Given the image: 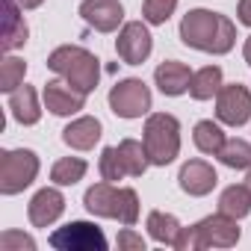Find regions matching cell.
Wrapping results in <instances>:
<instances>
[{"label": "cell", "instance_id": "31", "mask_svg": "<svg viewBox=\"0 0 251 251\" xmlns=\"http://www.w3.org/2000/svg\"><path fill=\"white\" fill-rule=\"evenodd\" d=\"M118 248L121 251H145V239H142V233H136V230H130L127 225H124V230L118 233Z\"/></svg>", "mask_w": 251, "mask_h": 251}, {"label": "cell", "instance_id": "29", "mask_svg": "<svg viewBox=\"0 0 251 251\" xmlns=\"http://www.w3.org/2000/svg\"><path fill=\"white\" fill-rule=\"evenodd\" d=\"M0 248L3 251H36V239L30 233H21V230H3L0 233Z\"/></svg>", "mask_w": 251, "mask_h": 251}, {"label": "cell", "instance_id": "13", "mask_svg": "<svg viewBox=\"0 0 251 251\" xmlns=\"http://www.w3.org/2000/svg\"><path fill=\"white\" fill-rule=\"evenodd\" d=\"M198 230H201V239H204V248H233L242 236L239 230V219L233 216H225V213H213L201 222H195Z\"/></svg>", "mask_w": 251, "mask_h": 251}, {"label": "cell", "instance_id": "16", "mask_svg": "<svg viewBox=\"0 0 251 251\" xmlns=\"http://www.w3.org/2000/svg\"><path fill=\"white\" fill-rule=\"evenodd\" d=\"M192 74H195V71H189L186 62L166 59V62L157 65V71H154V83H157V89H160L166 98H180V95L189 92Z\"/></svg>", "mask_w": 251, "mask_h": 251}, {"label": "cell", "instance_id": "6", "mask_svg": "<svg viewBox=\"0 0 251 251\" xmlns=\"http://www.w3.org/2000/svg\"><path fill=\"white\" fill-rule=\"evenodd\" d=\"M109 109L118 115V118H142V115H151V103H154V95L151 89L145 86V80L139 77H127V80H118L112 89H109Z\"/></svg>", "mask_w": 251, "mask_h": 251}, {"label": "cell", "instance_id": "28", "mask_svg": "<svg viewBox=\"0 0 251 251\" xmlns=\"http://www.w3.org/2000/svg\"><path fill=\"white\" fill-rule=\"evenodd\" d=\"M98 172H100V180H109V183L127 177V169H124V160H121V154H118V145H115V148H103V151H100Z\"/></svg>", "mask_w": 251, "mask_h": 251}, {"label": "cell", "instance_id": "20", "mask_svg": "<svg viewBox=\"0 0 251 251\" xmlns=\"http://www.w3.org/2000/svg\"><path fill=\"white\" fill-rule=\"evenodd\" d=\"M225 130H222V121H213V118H204V121H198L195 127H192V142H195V148L201 151V154H207V157H216L219 151H222V145H225Z\"/></svg>", "mask_w": 251, "mask_h": 251}, {"label": "cell", "instance_id": "12", "mask_svg": "<svg viewBox=\"0 0 251 251\" xmlns=\"http://www.w3.org/2000/svg\"><path fill=\"white\" fill-rule=\"evenodd\" d=\"M80 18L98 33H115L124 27V6L121 0H83Z\"/></svg>", "mask_w": 251, "mask_h": 251}, {"label": "cell", "instance_id": "34", "mask_svg": "<svg viewBox=\"0 0 251 251\" xmlns=\"http://www.w3.org/2000/svg\"><path fill=\"white\" fill-rule=\"evenodd\" d=\"M18 3H21L24 9H39V6L45 3V0H18Z\"/></svg>", "mask_w": 251, "mask_h": 251}, {"label": "cell", "instance_id": "30", "mask_svg": "<svg viewBox=\"0 0 251 251\" xmlns=\"http://www.w3.org/2000/svg\"><path fill=\"white\" fill-rule=\"evenodd\" d=\"M175 251H204V239H201V230L198 225H189V227H180L175 245Z\"/></svg>", "mask_w": 251, "mask_h": 251}, {"label": "cell", "instance_id": "25", "mask_svg": "<svg viewBox=\"0 0 251 251\" xmlns=\"http://www.w3.org/2000/svg\"><path fill=\"white\" fill-rule=\"evenodd\" d=\"M219 157V163L222 166H227V169H251V142H245V139H225V145H222V151L216 154Z\"/></svg>", "mask_w": 251, "mask_h": 251}, {"label": "cell", "instance_id": "2", "mask_svg": "<svg viewBox=\"0 0 251 251\" xmlns=\"http://www.w3.org/2000/svg\"><path fill=\"white\" fill-rule=\"evenodd\" d=\"M83 207L98 219H115L121 225L133 227L139 222V195L130 186H115L109 180H100L86 189Z\"/></svg>", "mask_w": 251, "mask_h": 251}, {"label": "cell", "instance_id": "11", "mask_svg": "<svg viewBox=\"0 0 251 251\" xmlns=\"http://www.w3.org/2000/svg\"><path fill=\"white\" fill-rule=\"evenodd\" d=\"M62 213H65V195H62V186H56V183L39 189L27 207V219L33 227H50L53 222H59Z\"/></svg>", "mask_w": 251, "mask_h": 251}, {"label": "cell", "instance_id": "8", "mask_svg": "<svg viewBox=\"0 0 251 251\" xmlns=\"http://www.w3.org/2000/svg\"><path fill=\"white\" fill-rule=\"evenodd\" d=\"M154 50V36L145 21H127L118 30L115 39V53L124 65H142Z\"/></svg>", "mask_w": 251, "mask_h": 251}, {"label": "cell", "instance_id": "1", "mask_svg": "<svg viewBox=\"0 0 251 251\" xmlns=\"http://www.w3.org/2000/svg\"><path fill=\"white\" fill-rule=\"evenodd\" d=\"M177 36L192 50L213 53V56H225L236 45V24L227 15H219L213 9H201L198 6V9H189L180 18Z\"/></svg>", "mask_w": 251, "mask_h": 251}, {"label": "cell", "instance_id": "3", "mask_svg": "<svg viewBox=\"0 0 251 251\" xmlns=\"http://www.w3.org/2000/svg\"><path fill=\"white\" fill-rule=\"evenodd\" d=\"M48 68L86 95H92L100 80V59L80 45H59L56 50H50Z\"/></svg>", "mask_w": 251, "mask_h": 251}, {"label": "cell", "instance_id": "24", "mask_svg": "<svg viewBox=\"0 0 251 251\" xmlns=\"http://www.w3.org/2000/svg\"><path fill=\"white\" fill-rule=\"evenodd\" d=\"M86 172H89V163L83 157H62L50 166V180L56 186H74L86 177Z\"/></svg>", "mask_w": 251, "mask_h": 251}, {"label": "cell", "instance_id": "23", "mask_svg": "<svg viewBox=\"0 0 251 251\" xmlns=\"http://www.w3.org/2000/svg\"><path fill=\"white\" fill-rule=\"evenodd\" d=\"M118 154L124 160L127 177H142L148 172V166H151L148 151H145V142H139V139H121L118 142Z\"/></svg>", "mask_w": 251, "mask_h": 251}, {"label": "cell", "instance_id": "33", "mask_svg": "<svg viewBox=\"0 0 251 251\" xmlns=\"http://www.w3.org/2000/svg\"><path fill=\"white\" fill-rule=\"evenodd\" d=\"M242 59L251 65V36H248V39H245V45H242Z\"/></svg>", "mask_w": 251, "mask_h": 251}, {"label": "cell", "instance_id": "14", "mask_svg": "<svg viewBox=\"0 0 251 251\" xmlns=\"http://www.w3.org/2000/svg\"><path fill=\"white\" fill-rule=\"evenodd\" d=\"M216 183H219V175L207 160H186L177 172V186L192 198L210 195L216 189Z\"/></svg>", "mask_w": 251, "mask_h": 251}, {"label": "cell", "instance_id": "26", "mask_svg": "<svg viewBox=\"0 0 251 251\" xmlns=\"http://www.w3.org/2000/svg\"><path fill=\"white\" fill-rule=\"evenodd\" d=\"M24 77H27V62L15 53H6L3 65H0V92H6V95L15 92L24 83Z\"/></svg>", "mask_w": 251, "mask_h": 251}, {"label": "cell", "instance_id": "17", "mask_svg": "<svg viewBox=\"0 0 251 251\" xmlns=\"http://www.w3.org/2000/svg\"><path fill=\"white\" fill-rule=\"evenodd\" d=\"M9 112L18 124L24 127H33V124L42 121V103H39V95L33 86L21 83L15 92H9Z\"/></svg>", "mask_w": 251, "mask_h": 251}, {"label": "cell", "instance_id": "7", "mask_svg": "<svg viewBox=\"0 0 251 251\" xmlns=\"http://www.w3.org/2000/svg\"><path fill=\"white\" fill-rule=\"evenodd\" d=\"M56 251H106V236L95 222H68L48 236Z\"/></svg>", "mask_w": 251, "mask_h": 251}, {"label": "cell", "instance_id": "22", "mask_svg": "<svg viewBox=\"0 0 251 251\" xmlns=\"http://www.w3.org/2000/svg\"><path fill=\"white\" fill-rule=\"evenodd\" d=\"M145 227H148V236H151L154 242H160V245H175V239H177V233H180L183 225H180L177 216H172V213L151 210L148 219H145Z\"/></svg>", "mask_w": 251, "mask_h": 251}, {"label": "cell", "instance_id": "27", "mask_svg": "<svg viewBox=\"0 0 251 251\" xmlns=\"http://www.w3.org/2000/svg\"><path fill=\"white\" fill-rule=\"evenodd\" d=\"M177 3H180V0H145V3H142V21L148 27H163L175 15Z\"/></svg>", "mask_w": 251, "mask_h": 251}, {"label": "cell", "instance_id": "15", "mask_svg": "<svg viewBox=\"0 0 251 251\" xmlns=\"http://www.w3.org/2000/svg\"><path fill=\"white\" fill-rule=\"evenodd\" d=\"M100 136H103V124L95 115H77L62 130V142L74 151H92L100 142Z\"/></svg>", "mask_w": 251, "mask_h": 251}, {"label": "cell", "instance_id": "9", "mask_svg": "<svg viewBox=\"0 0 251 251\" xmlns=\"http://www.w3.org/2000/svg\"><path fill=\"white\" fill-rule=\"evenodd\" d=\"M216 118L227 127H242L251 121V92L242 83H225L216 95Z\"/></svg>", "mask_w": 251, "mask_h": 251}, {"label": "cell", "instance_id": "21", "mask_svg": "<svg viewBox=\"0 0 251 251\" xmlns=\"http://www.w3.org/2000/svg\"><path fill=\"white\" fill-rule=\"evenodd\" d=\"M219 213L233 216V219H245L251 213V189H248V183L225 186L222 195H219Z\"/></svg>", "mask_w": 251, "mask_h": 251}, {"label": "cell", "instance_id": "4", "mask_svg": "<svg viewBox=\"0 0 251 251\" xmlns=\"http://www.w3.org/2000/svg\"><path fill=\"white\" fill-rule=\"evenodd\" d=\"M142 142L151 166H172L180 157V121L169 112H151L142 127Z\"/></svg>", "mask_w": 251, "mask_h": 251}, {"label": "cell", "instance_id": "35", "mask_svg": "<svg viewBox=\"0 0 251 251\" xmlns=\"http://www.w3.org/2000/svg\"><path fill=\"white\" fill-rule=\"evenodd\" d=\"M245 183H248V189H251V169H248V175H245Z\"/></svg>", "mask_w": 251, "mask_h": 251}, {"label": "cell", "instance_id": "18", "mask_svg": "<svg viewBox=\"0 0 251 251\" xmlns=\"http://www.w3.org/2000/svg\"><path fill=\"white\" fill-rule=\"evenodd\" d=\"M6 3V15H3V50L6 53H15L18 48L27 45V36H30V27L24 21V6L18 0H3Z\"/></svg>", "mask_w": 251, "mask_h": 251}, {"label": "cell", "instance_id": "19", "mask_svg": "<svg viewBox=\"0 0 251 251\" xmlns=\"http://www.w3.org/2000/svg\"><path fill=\"white\" fill-rule=\"evenodd\" d=\"M225 86V74L219 65H204L192 74V83H189V98L192 100H213L219 95V89Z\"/></svg>", "mask_w": 251, "mask_h": 251}, {"label": "cell", "instance_id": "10", "mask_svg": "<svg viewBox=\"0 0 251 251\" xmlns=\"http://www.w3.org/2000/svg\"><path fill=\"white\" fill-rule=\"evenodd\" d=\"M86 92L74 89L68 80H48L45 89H42V100H45V109L59 115V118H71L77 115L80 109H86Z\"/></svg>", "mask_w": 251, "mask_h": 251}, {"label": "cell", "instance_id": "32", "mask_svg": "<svg viewBox=\"0 0 251 251\" xmlns=\"http://www.w3.org/2000/svg\"><path fill=\"white\" fill-rule=\"evenodd\" d=\"M236 21L242 27H251V0H239V6H236Z\"/></svg>", "mask_w": 251, "mask_h": 251}, {"label": "cell", "instance_id": "5", "mask_svg": "<svg viewBox=\"0 0 251 251\" xmlns=\"http://www.w3.org/2000/svg\"><path fill=\"white\" fill-rule=\"evenodd\" d=\"M39 154L30 148L0 151V195H18L39 177Z\"/></svg>", "mask_w": 251, "mask_h": 251}]
</instances>
